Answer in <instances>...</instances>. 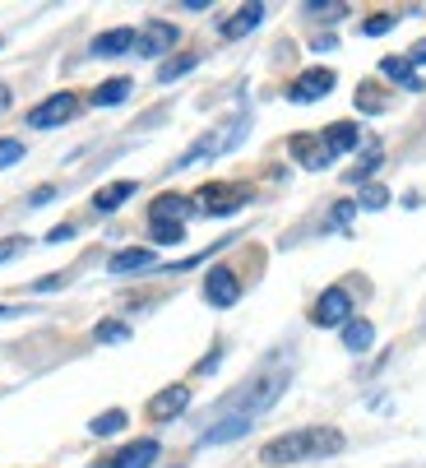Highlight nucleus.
<instances>
[{
  "label": "nucleus",
  "instance_id": "obj_1",
  "mask_svg": "<svg viewBox=\"0 0 426 468\" xmlns=\"http://www.w3.org/2000/svg\"><path fill=\"white\" fill-rule=\"evenodd\" d=\"M343 431L334 427H297V431H282L260 450V463L269 468H293V463H311V459H334L343 454Z\"/></svg>",
  "mask_w": 426,
  "mask_h": 468
},
{
  "label": "nucleus",
  "instance_id": "obj_2",
  "mask_svg": "<svg viewBox=\"0 0 426 468\" xmlns=\"http://www.w3.org/2000/svg\"><path fill=\"white\" fill-rule=\"evenodd\" d=\"M288 380H293V362L278 353V367H273V362H264V367H260V376H250V385H246V389H241V399H237V413H241V418H255V413L273 409V404H278V394L288 389Z\"/></svg>",
  "mask_w": 426,
  "mask_h": 468
},
{
  "label": "nucleus",
  "instance_id": "obj_3",
  "mask_svg": "<svg viewBox=\"0 0 426 468\" xmlns=\"http://www.w3.org/2000/svg\"><path fill=\"white\" fill-rule=\"evenodd\" d=\"M250 199V190H241V186H204L199 195H195V209L199 214H208V218H228V214H237L241 205Z\"/></svg>",
  "mask_w": 426,
  "mask_h": 468
},
{
  "label": "nucleus",
  "instance_id": "obj_4",
  "mask_svg": "<svg viewBox=\"0 0 426 468\" xmlns=\"http://www.w3.org/2000/svg\"><path fill=\"white\" fill-rule=\"evenodd\" d=\"M80 116V98L75 93H51V98H42L33 112H28V125L33 130H56V125H65V121H75Z\"/></svg>",
  "mask_w": 426,
  "mask_h": 468
},
{
  "label": "nucleus",
  "instance_id": "obj_5",
  "mask_svg": "<svg viewBox=\"0 0 426 468\" xmlns=\"http://www.w3.org/2000/svg\"><path fill=\"white\" fill-rule=\"evenodd\" d=\"M311 320H315L320 329H343V324L352 320V292H347V288H325V292L315 297Z\"/></svg>",
  "mask_w": 426,
  "mask_h": 468
},
{
  "label": "nucleus",
  "instance_id": "obj_6",
  "mask_svg": "<svg viewBox=\"0 0 426 468\" xmlns=\"http://www.w3.org/2000/svg\"><path fill=\"white\" fill-rule=\"evenodd\" d=\"M204 302H208V306H237V302H241V279H237V270H228V264H213V270L204 274Z\"/></svg>",
  "mask_w": 426,
  "mask_h": 468
},
{
  "label": "nucleus",
  "instance_id": "obj_7",
  "mask_svg": "<svg viewBox=\"0 0 426 468\" xmlns=\"http://www.w3.org/2000/svg\"><path fill=\"white\" fill-rule=\"evenodd\" d=\"M334 84H338V75H334V70H325V65H315V70H302V75L293 80L288 98L306 107V102H320V98H329V93H334Z\"/></svg>",
  "mask_w": 426,
  "mask_h": 468
},
{
  "label": "nucleus",
  "instance_id": "obj_8",
  "mask_svg": "<svg viewBox=\"0 0 426 468\" xmlns=\"http://www.w3.org/2000/svg\"><path fill=\"white\" fill-rule=\"evenodd\" d=\"M158 454H163V445L149 436V441H130V445H121V450H116L112 459H102L98 468H154Z\"/></svg>",
  "mask_w": 426,
  "mask_h": 468
},
{
  "label": "nucleus",
  "instance_id": "obj_9",
  "mask_svg": "<svg viewBox=\"0 0 426 468\" xmlns=\"http://www.w3.org/2000/svg\"><path fill=\"white\" fill-rule=\"evenodd\" d=\"M176 42H181V28H176V24H163V19H154L144 33H139L134 51L144 56V60H158V56H167Z\"/></svg>",
  "mask_w": 426,
  "mask_h": 468
},
{
  "label": "nucleus",
  "instance_id": "obj_10",
  "mask_svg": "<svg viewBox=\"0 0 426 468\" xmlns=\"http://www.w3.org/2000/svg\"><path fill=\"white\" fill-rule=\"evenodd\" d=\"M190 409V385H167V389H158L154 399H149V418L154 422H172V418H181Z\"/></svg>",
  "mask_w": 426,
  "mask_h": 468
},
{
  "label": "nucleus",
  "instance_id": "obj_11",
  "mask_svg": "<svg viewBox=\"0 0 426 468\" xmlns=\"http://www.w3.org/2000/svg\"><path fill=\"white\" fill-rule=\"evenodd\" d=\"M134 42H139L134 28H107V33H98V37L89 42V56H93V60H112V56L134 51Z\"/></svg>",
  "mask_w": 426,
  "mask_h": 468
},
{
  "label": "nucleus",
  "instance_id": "obj_12",
  "mask_svg": "<svg viewBox=\"0 0 426 468\" xmlns=\"http://www.w3.org/2000/svg\"><path fill=\"white\" fill-rule=\"evenodd\" d=\"M320 140H325V149L338 158V154H352V149H362V125L357 121H334V125H325L320 130Z\"/></svg>",
  "mask_w": 426,
  "mask_h": 468
},
{
  "label": "nucleus",
  "instance_id": "obj_13",
  "mask_svg": "<svg viewBox=\"0 0 426 468\" xmlns=\"http://www.w3.org/2000/svg\"><path fill=\"white\" fill-rule=\"evenodd\" d=\"M288 149H293V158H297L306 172H325V167L334 163V154L325 149V140H320V135H293V144H288Z\"/></svg>",
  "mask_w": 426,
  "mask_h": 468
},
{
  "label": "nucleus",
  "instance_id": "obj_14",
  "mask_svg": "<svg viewBox=\"0 0 426 468\" xmlns=\"http://www.w3.org/2000/svg\"><path fill=\"white\" fill-rule=\"evenodd\" d=\"M250 422L255 418H241V413H232V418H223V422H213L204 436H199V445L204 450H213V445H228V441H241L246 431H250Z\"/></svg>",
  "mask_w": 426,
  "mask_h": 468
},
{
  "label": "nucleus",
  "instance_id": "obj_15",
  "mask_svg": "<svg viewBox=\"0 0 426 468\" xmlns=\"http://www.w3.org/2000/svg\"><path fill=\"white\" fill-rule=\"evenodd\" d=\"M264 24V5H241L237 15H228L223 24H218V33L228 37V42H237V37H246V33H255Z\"/></svg>",
  "mask_w": 426,
  "mask_h": 468
},
{
  "label": "nucleus",
  "instance_id": "obj_16",
  "mask_svg": "<svg viewBox=\"0 0 426 468\" xmlns=\"http://www.w3.org/2000/svg\"><path fill=\"white\" fill-rule=\"evenodd\" d=\"M338 339H343V348L347 353H367L371 344H376V324L371 320H357V315H352L343 329H338Z\"/></svg>",
  "mask_w": 426,
  "mask_h": 468
},
{
  "label": "nucleus",
  "instance_id": "obj_17",
  "mask_svg": "<svg viewBox=\"0 0 426 468\" xmlns=\"http://www.w3.org/2000/svg\"><path fill=\"white\" fill-rule=\"evenodd\" d=\"M154 264V246H134V250H116L107 260V270L112 274H134V270H149Z\"/></svg>",
  "mask_w": 426,
  "mask_h": 468
},
{
  "label": "nucleus",
  "instance_id": "obj_18",
  "mask_svg": "<svg viewBox=\"0 0 426 468\" xmlns=\"http://www.w3.org/2000/svg\"><path fill=\"white\" fill-rule=\"evenodd\" d=\"M186 214H195V199L186 195H158L149 209V218H167V223H186Z\"/></svg>",
  "mask_w": 426,
  "mask_h": 468
},
{
  "label": "nucleus",
  "instance_id": "obj_19",
  "mask_svg": "<svg viewBox=\"0 0 426 468\" xmlns=\"http://www.w3.org/2000/svg\"><path fill=\"white\" fill-rule=\"evenodd\" d=\"M130 195H134V181H112V186H102V190L93 195V209H98V214H116Z\"/></svg>",
  "mask_w": 426,
  "mask_h": 468
},
{
  "label": "nucleus",
  "instance_id": "obj_20",
  "mask_svg": "<svg viewBox=\"0 0 426 468\" xmlns=\"http://www.w3.org/2000/svg\"><path fill=\"white\" fill-rule=\"evenodd\" d=\"M130 93H134V84H130L125 75H116V80H107V84H98L89 102H93V107H121V102H125Z\"/></svg>",
  "mask_w": 426,
  "mask_h": 468
},
{
  "label": "nucleus",
  "instance_id": "obj_21",
  "mask_svg": "<svg viewBox=\"0 0 426 468\" xmlns=\"http://www.w3.org/2000/svg\"><path fill=\"white\" fill-rule=\"evenodd\" d=\"M380 75H385V80H399V84H403V89H412V93L421 89V80L412 75L408 56H385V60H380Z\"/></svg>",
  "mask_w": 426,
  "mask_h": 468
},
{
  "label": "nucleus",
  "instance_id": "obj_22",
  "mask_svg": "<svg viewBox=\"0 0 426 468\" xmlns=\"http://www.w3.org/2000/svg\"><path fill=\"white\" fill-rule=\"evenodd\" d=\"M195 65H199V56H195V51H186V56H172L167 65H158V84H176L181 75H190V70H195Z\"/></svg>",
  "mask_w": 426,
  "mask_h": 468
},
{
  "label": "nucleus",
  "instance_id": "obj_23",
  "mask_svg": "<svg viewBox=\"0 0 426 468\" xmlns=\"http://www.w3.org/2000/svg\"><path fill=\"white\" fill-rule=\"evenodd\" d=\"M302 15L315 19V24H334V19L347 15V5H343V0H311V5H302Z\"/></svg>",
  "mask_w": 426,
  "mask_h": 468
},
{
  "label": "nucleus",
  "instance_id": "obj_24",
  "mask_svg": "<svg viewBox=\"0 0 426 468\" xmlns=\"http://www.w3.org/2000/svg\"><path fill=\"white\" fill-rule=\"evenodd\" d=\"M125 409H107V413H98L93 422H89V436H116V431H125Z\"/></svg>",
  "mask_w": 426,
  "mask_h": 468
},
{
  "label": "nucleus",
  "instance_id": "obj_25",
  "mask_svg": "<svg viewBox=\"0 0 426 468\" xmlns=\"http://www.w3.org/2000/svg\"><path fill=\"white\" fill-rule=\"evenodd\" d=\"M149 237L154 246H176L186 237V223H167V218H149Z\"/></svg>",
  "mask_w": 426,
  "mask_h": 468
},
{
  "label": "nucleus",
  "instance_id": "obj_26",
  "mask_svg": "<svg viewBox=\"0 0 426 468\" xmlns=\"http://www.w3.org/2000/svg\"><path fill=\"white\" fill-rule=\"evenodd\" d=\"M93 339H98V344H125V339H130V324H125V320H102V324L93 329Z\"/></svg>",
  "mask_w": 426,
  "mask_h": 468
},
{
  "label": "nucleus",
  "instance_id": "obj_27",
  "mask_svg": "<svg viewBox=\"0 0 426 468\" xmlns=\"http://www.w3.org/2000/svg\"><path fill=\"white\" fill-rule=\"evenodd\" d=\"M357 209H389V190L380 186V181H371V186H362V199H357Z\"/></svg>",
  "mask_w": 426,
  "mask_h": 468
},
{
  "label": "nucleus",
  "instance_id": "obj_28",
  "mask_svg": "<svg viewBox=\"0 0 426 468\" xmlns=\"http://www.w3.org/2000/svg\"><path fill=\"white\" fill-rule=\"evenodd\" d=\"M394 24H399V15H371V19L362 24V33H367V37H385V33H394Z\"/></svg>",
  "mask_w": 426,
  "mask_h": 468
},
{
  "label": "nucleus",
  "instance_id": "obj_29",
  "mask_svg": "<svg viewBox=\"0 0 426 468\" xmlns=\"http://www.w3.org/2000/svg\"><path fill=\"white\" fill-rule=\"evenodd\" d=\"M357 107H362V112H385V93H380L376 84H362V89H357Z\"/></svg>",
  "mask_w": 426,
  "mask_h": 468
},
{
  "label": "nucleus",
  "instance_id": "obj_30",
  "mask_svg": "<svg viewBox=\"0 0 426 468\" xmlns=\"http://www.w3.org/2000/svg\"><path fill=\"white\" fill-rule=\"evenodd\" d=\"M352 214H357V205H352V199H338L334 214H329V228H347V223H352Z\"/></svg>",
  "mask_w": 426,
  "mask_h": 468
},
{
  "label": "nucleus",
  "instance_id": "obj_31",
  "mask_svg": "<svg viewBox=\"0 0 426 468\" xmlns=\"http://www.w3.org/2000/svg\"><path fill=\"white\" fill-rule=\"evenodd\" d=\"M24 158V144L19 140H0V167H15Z\"/></svg>",
  "mask_w": 426,
  "mask_h": 468
},
{
  "label": "nucleus",
  "instance_id": "obj_32",
  "mask_svg": "<svg viewBox=\"0 0 426 468\" xmlns=\"http://www.w3.org/2000/svg\"><path fill=\"white\" fill-rule=\"evenodd\" d=\"M24 246H28V237H5V241H0V264H5V260H15Z\"/></svg>",
  "mask_w": 426,
  "mask_h": 468
},
{
  "label": "nucleus",
  "instance_id": "obj_33",
  "mask_svg": "<svg viewBox=\"0 0 426 468\" xmlns=\"http://www.w3.org/2000/svg\"><path fill=\"white\" fill-rule=\"evenodd\" d=\"M218 362H223V348H213V353H208V357H204L195 371H199V376H213V371H218Z\"/></svg>",
  "mask_w": 426,
  "mask_h": 468
},
{
  "label": "nucleus",
  "instance_id": "obj_34",
  "mask_svg": "<svg viewBox=\"0 0 426 468\" xmlns=\"http://www.w3.org/2000/svg\"><path fill=\"white\" fill-rule=\"evenodd\" d=\"M51 199H56V186H42V190H33V195H28V205L37 209V205H51Z\"/></svg>",
  "mask_w": 426,
  "mask_h": 468
},
{
  "label": "nucleus",
  "instance_id": "obj_35",
  "mask_svg": "<svg viewBox=\"0 0 426 468\" xmlns=\"http://www.w3.org/2000/svg\"><path fill=\"white\" fill-rule=\"evenodd\" d=\"M408 65L417 70V65H426V37L421 42H412V51H408Z\"/></svg>",
  "mask_w": 426,
  "mask_h": 468
},
{
  "label": "nucleus",
  "instance_id": "obj_36",
  "mask_svg": "<svg viewBox=\"0 0 426 468\" xmlns=\"http://www.w3.org/2000/svg\"><path fill=\"white\" fill-rule=\"evenodd\" d=\"M60 283H65L60 274H47V279H37V283H33V292H56Z\"/></svg>",
  "mask_w": 426,
  "mask_h": 468
},
{
  "label": "nucleus",
  "instance_id": "obj_37",
  "mask_svg": "<svg viewBox=\"0 0 426 468\" xmlns=\"http://www.w3.org/2000/svg\"><path fill=\"white\" fill-rule=\"evenodd\" d=\"M69 237H75V228H69V223H60V228L47 232V241H69Z\"/></svg>",
  "mask_w": 426,
  "mask_h": 468
},
{
  "label": "nucleus",
  "instance_id": "obj_38",
  "mask_svg": "<svg viewBox=\"0 0 426 468\" xmlns=\"http://www.w3.org/2000/svg\"><path fill=\"white\" fill-rule=\"evenodd\" d=\"M15 315H24V306H0V320H15Z\"/></svg>",
  "mask_w": 426,
  "mask_h": 468
},
{
  "label": "nucleus",
  "instance_id": "obj_39",
  "mask_svg": "<svg viewBox=\"0 0 426 468\" xmlns=\"http://www.w3.org/2000/svg\"><path fill=\"white\" fill-rule=\"evenodd\" d=\"M0 112H10V89L0 84Z\"/></svg>",
  "mask_w": 426,
  "mask_h": 468
}]
</instances>
